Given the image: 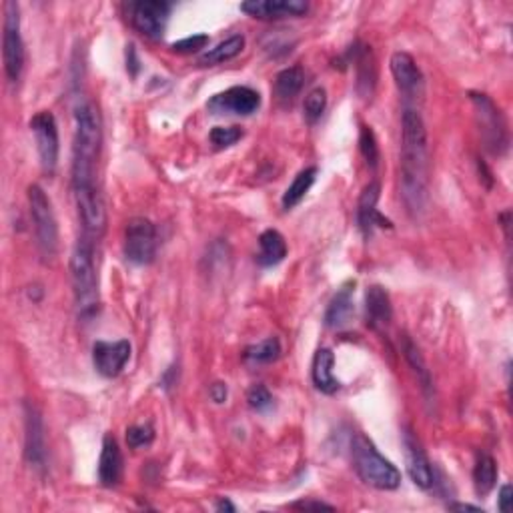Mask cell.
<instances>
[{
    "mask_svg": "<svg viewBox=\"0 0 513 513\" xmlns=\"http://www.w3.org/2000/svg\"><path fill=\"white\" fill-rule=\"evenodd\" d=\"M171 3L163 0H141V3L131 4V21L142 37L161 38L165 35L167 22L171 16Z\"/></svg>",
    "mask_w": 513,
    "mask_h": 513,
    "instance_id": "12",
    "label": "cell"
},
{
    "mask_svg": "<svg viewBox=\"0 0 513 513\" xmlns=\"http://www.w3.org/2000/svg\"><path fill=\"white\" fill-rule=\"evenodd\" d=\"M123 477V453L113 435H105L98 459V482L103 487H116Z\"/></svg>",
    "mask_w": 513,
    "mask_h": 513,
    "instance_id": "19",
    "label": "cell"
},
{
    "mask_svg": "<svg viewBox=\"0 0 513 513\" xmlns=\"http://www.w3.org/2000/svg\"><path fill=\"white\" fill-rule=\"evenodd\" d=\"M131 351L133 347L127 339L97 341L92 345V365H95L98 375L113 380V377H119L123 369L127 367Z\"/></svg>",
    "mask_w": 513,
    "mask_h": 513,
    "instance_id": "15",
    "label": "cell"
},
{
    "mask_svg": "<svg viewBox=\"0 0 513 513\" xmlns=\"http://www.w3.org/2000/svg\"><path fill=\"white\" fill-rule=\"evenodd\" d=\"M351 459L353 467H355L361 482L369 487L381 492L398 490L401 485V471L395 467L389 459L383 457L375 443L365 437L363 433H357L351 441Z\"/></svg>",
    "mask_w": 513,
    "mask_h": 513,
    "instance_id": "4",
    "label": "cell"
},
{
    "mask_svg": "<svg viewBox=\"0 0 513 513\" xmlns=\"http://www.w3.org/2000/svg\"><path fill=\"white\" fill-rule=\"evenodd\" d=\"M209 139H211L215 149H227L243 139V131L239 127H215L209 133Z\"/></svg>",
    "mask_w": 513,
    "mask_h": 513,
    "instance_id": "34",
    "label": "cell"
},
{
    "mask_svg": "<svg viewBox=\"0 0 513 513\" xmlns=\"http://www.w3.org/2000/svg\"><path fill=\"white\" fill-rule=\"evenodd\" d=\"M317 167H307V169H303L293 183L285 191V195L281 199V205L285 211H291V209H295L303 199H305L307 192L313 187L315 181H317Z\"/></svg>",
    "mask_w": 513,
    "mask_h": 513,
    "instance_id": "25",
    "label": "cell"
},
{
    "mask_svg": "<svg viewBox=\"0 0 513 513\" xmlns=\"http://www.w3.org/2000/svg\"><path fill=\"white\" fill-rule=\"evenodd\" d=\"M30 131L35 134L37 150L40 157L45 173L53 175L58 165V150H61V141H58V124L55 115L50 111H38L30 119Z\"/></svg>",
    "mask_w": 513,
    "mask_h": 513,
    "instance_id": "9",
    "label": "cell"
},
{
    "mask_svg": "<svg viewBox=\"0 0 513 513\" xmlns=\"http://www.w3.org/2000/svg\"><path fill=\"white\" fill-rule=\"evenodd\" d=\"M403 448H406V461L409 477L414 479V483L422 490H432L435 483V471L432 461H429L425 449L422 448L417 437L411 429H406L403 433Z\"/></svg>",
    "mask_w": 513,
    "mask_h": 513,
    "instance_id": "16",
    "label": "cell"
},
{
    "mask_svg": "<svg viewBox=\"0 0 513 513\" xmlns=\"http://www.w3.org/2000/svg\"><path fill=\"white\" fill-rule=\"evenodd\" d=\"M449 509H453V511H482L483 513V509L482 508H477V506H469V503H449Z\"/></svg>",
    "mask_w": 513,
    "mask_h": 513,
    "instance_id": "40",
    "label": "cell"
},
{
    "mask_svg": "<svg viewBox=\"0 0 513 513\" xmlns=\"http://www.w3.org/2000/svg\"><path fill=\"white\" fill-rule=\"evenodd\" d=\"M247 401L251 409L259 411V414H267V411L273 407L275 399L265 385H253L247 393Z\"/></svg>",
    "mask_w": 513,
    "mask_h": 513,
    "instance_id": "33",
    "label": "cell"
},
{
    "mask_svg": "<svg viewBox=\"0 0 513 513\" xmlns=\"http://www.w3.org/2000/svg\"><path fill=\"white\" fill-rule=\"evenodd\" d=\"M155 441V429L150 423H141V425H131L127 429V443L131 449H141L149 448L150 443Z\"/></svg>",
    "mask_w": 513,
    "mask_h": 513,
    "instance_id": "32",
    "label": "cell"
},
{
    "mask_svg": "<svg viewBox=\"0 0 513 513\" xmlns=\"http://www.w3.org/2000/svg\"><path fill=\"white\" fill-rule=\"evenodd\" d=\"M281 357V341L277 338H269L243 351V359L249 365H269Z\"/></svg>",
    "mask_w": 513,
    "mask_h": 513,
    "instance_id": "28",
    "label": "cell"
},
{
    "mask_svg": "<svg viewBox=\"0 0 513 513\" xmlns=\"http://www.w3.org/2000/svg\"><path fill=\"white\" fill-rule=\"evenodd\" d=\"M327 108V90L323 87H315L313 90H309V95L305 97V103H303V113H305L307 123H317L321 119Z\"/></svg>",
    "mask_w": 513,
    "mask_h": 513,
    "instance_id": "30",
    "label": "cell"
},
{
    "mask_svg": "<svg viewBox=\"0 0 513 513\" xmlns=\"http://www.w3.org/2000/svg\"><path fill=\"white\" fill-rule=\"evenodd\" d=\"M207 45H209V35H192L173 43V50L175 53H199V50L205 48Z\"/></svg>",
    "mask_w": 513,
    "mask_h": 513,
    "instance_id": "35",
    "label": "cell"
},
{
    "mask_svg": "<svg viewBox=\"0 0 513 513\" xmlns=\"http://www.w3.org/2000/svg\"><path fill=\"white\" fill-rule=\"evenodd\" d=\"M243 48H245V37L233 35L229 38H225L223 43H218L215 48L207 50L205 55H201L199 63L209 66V64H221L227 61H233L235 56H239L243 53Z\"/></svg>",
    "mask_w": 513,
    "mask_h": 513,
    "instance_id": "27",
    "label": "cell"
},
{
    "mask_svg": "<svg viewBox=\"0 0 513 513\" xmlns=\"http://www.w3.org/2000/svg\"><path fill=\"white\" fill-rule=\"evenodd\" d=\"M287 257V243L277 229H267L259 237V255L257 263L261 267H275Z\"/></svg>",
    "mask_w": 513,
    "mask_h": 513,
    "instance_id": "23",
    "label": "cell"
},
{
    "mask_svg": "<svg viewBox=\"0 0 513 513\" xmlns=\"http://www.w3.org/2000/svg\"><path fill=\"white\" fill-rule=\"evenodd\" d=\"M71 283L74 307L81 321H90L98 313L100 293L95 265V243L90 237L79 239L71 255Z\"/></svg>",
    "mask_w": 513,
    "mask_h": 513,
    "instance_id": "3",
    "label": "cell"
},
{
    "mask_svg": "<svg viewBox=\"0 0 513 513\" xmlns=\"http://www.w3.org/2000/svg\"><path fill=\"white\" fill-rule=\"evenodd\" d=\"M511 498H513V490H511V485L506 483L500 490V498H498V509L501 513H508L509 511V506H511Z\"/></svg>",
    "mask_w": 513,
    "mask_h": 513,
    "instance_id": "36",
    "label": "cell"
},
{
    "mask_svg": "<svg viewBox=\"0 0 513 513\" xmlns=\"http://www.w3.org/2000/svg\"><path fill=\"white\" fill-rule=\"evenodd\" d=\"M380 197H381V184L377 181L369 183L359 197L357 227L359 231L363 233L365 239L372 237L375 227H387V229H391L393 227L380 211H377V201H380Z\"/></svg>",
    "mask_w": 513,
    "mask_h": 513,
    "instance_id": "18",
    "label": "cell"
},
{
    "mask_svg": "<svg viewBox=\"0 0 513 513\" xmlns=\"http://www.w3.org/2000/svg\"><path fill=\"white\" fill-rule=\"evenodd\" d=\"M353 295H355V281L343 283L335 293L325 313V325L329 329H343L349 323L353 309H355L353 307Z\"/></svg>",
    "mask_w": 513,
    "mask_h": 513,
    "instance_id": "21",
    "label": "cell"
},
{
    "mask_svg": "<svg viewBox=\"0 0 513 513\" xmlns=\"http://www.w3.org/2000/svg\"><path fill=\"white\" fill-rule=\"evenodd\" d=\"M365 313H367V323L373 327V329L381 331L387 329L393 319V307H391V297L381 285H372L365 293Z\"/></svg>",
    "mask_w": 513,
    "mask_h": 513,
    "instance_id": "20",
    "label": "cell"
},
{
    "mask_svg": "<svg viewBox=\"0 0 513 513\" xmlns=\"http://www.w3.org/2000/svg\"><path fill=\"white\" fill-rule=\"evenodd\" d=\"M24 457L27 464L43 471L47 467V433L45 422L35 403H24Z\"/></svg>",
    "mask_w": 513,
    "mask_h": 513,
    "instance_id": "10",
    "label": "cell"
},
{
    "mask_svg": "<svg viewBox=\"0 0 513 513\" xmlns=\"http://www.w3.org/2000/svg\"><path fill=\"white\" fill-rule=\"evenodd\" d=\"M209 393H211V399L215 403H225L227 401V393H229V391H227L225 383H213L211 391H209Z\"/></svg>",
    "mask_w": 513,
    "mask_h": 513,
    "instance_id": "38",
    "label": "cell"
},
{
    "mask_svg": "<svg viewBox=\"0 0 513 513\" xmlns=\"http://www.w3.org/2000/svg\"><path fill=\"white\" fill-rule=\"evenodd\" d=\"M261 95L251 87H231L218 92L207 103L209 113L213 115H237L249 116L259 111Z\"/></svg>",
    "mask_w": 513,
    "mask_h": 513,
    "instance_id": "13",
    "label": "cell"
},
{
    "mask_svg": "<svg viewBox=\"0 0 513 513\" xmlns=\"http://www.w3.org/2000/svg\"><path fill=\"white\" fill-rule=\"evenodd\" d=\"M215 509H217V511H237V508H235V506H233V503H231L229 500H225V498H223V500H218V501H217V506H215Z\"/></svg>",
    "mask_w": 513,
    "mask_h": 513,
    "instance_id": "41",
    "label": "cell"
},
{
    "mask_svg": "<svg viewBox=\"0 0 513 513\" xmlns=\"http://www.w3.org/2000/svg\"><path fill=\"white\" fill-rule=\"evenodd\" d=\"M389 66H391L395 85H398L403 97H406L407 100H417L423 97L425 77H423L422 69L417 66L414 56L399 50V53H393Z\"/></svg>",
    "mask_w": 513,
    "mask_h": 513,
    "instance_id": "14",
    "label": "cell"
},
{
    "mask_svg": "<svg viewBox=\"0 0 513 513\" xmlns=\"http://www.w3.org/2000/svg\"><path fill=\"white\" fill-rule=\"evenodd\" d=\"M303 85H305V71L299 64L289 66L275 77V95L279 100H293L301 92Z\"/></svg>",
    "mask_w": 513,
    "mask_h": 513,
    "instance_id": "26",
    "label": "cell"
},
{
    "mask_svg": "<svg viewBox=\"0 0 513 513\" xmlns=\"http://www.w3.org/2000/svg\"><path fill=\"white\" fill-rule=\"evenodd\" d=\"M293 509H329L333 511L335 508L329 506V503H323V501H297L291 506Z\"/></svg>",
    "mask_w": 513,
    "mask_h": 513,
    "instance_id": "37",
    "label": "cell"
},
{
    "mask_svg": "<svg viewBox=\"0 0 513 513\" xmlns=\"http://www.w3.org/2000/svg\"><path fill=\"white\" fill-rule=\"evenodd\" d=\"M241 11L261 21L287 19V16H305L309 3L305 0H249L241 4Z\"/></svg>",
    "mask_w": 513,
    "mask_h": 513,
    "instance_id": "17",
    "label": "cell"
},
{
    "mask_svg": "<svg viewBox=\"0 0 513 513\" xmlns=\"http://www.w3.org/2000/svg\"><path fill=\"white\" fill-rule=\"evenodd\" d=\"M3 30V61L6 79L11 82H19L24 69V43L21 35V8L13 0L4 3Z\"/></svg>",
    "mask_w": 513,
    "mask_h": 513,
    "instance_id": "7",
    "label": "cell"
},
{
    "mask_svg": "<svg viewBox=\"0 0 513 513\" xmlns=\"http://www.w3.org/2000/svg\"><path fill=\"white\" fill-rule=\"evenodd\" d=\"M399 189L407 211L422 215L429 197V139L422 113L411 107L401 115Z\"/></svg>",
    "mask_w": 513,
    "mask_h": 513,
    "instance_id": "1",
    "label": "cell"
},
{
    "mask_svg": "<svg viewBox=\"0 0 513 513\" xmlns=\"http://www.w3.org/2000/svg\"><path fill=\"white\" fill-rule=\"evenodd\" d=\"M359 150H361V155H363L365 163L372 167V169H375L377 163H380V147H377V139L372 127H367V124H361Z\"/></svg>",
    "mask_w": 513,
    "mask_h": 513,
    "instance_id": "31",
    "label": "cell"
},
{
    "mask_svg": "<svg viewBox=\"0 0 513 513\" xmlns=\"http://www.w3.org/2000/svg\"><path fill=\"white\" fill-rule=\"evenodd\" d=\"M127 71L133 74H137L139 73V58H137V50H134V45L127 47Z\"/></svg>",
    "mask_w": 513,
    "mask_h": 513,
    "instance_id": "39",
    "label": "cell"
},
{
    "mask_svg": "<svg viewBox=\"0 0 513 513\" xmlns=\"http://www.w3.org/2000/svg\"><path fill=\"white\" fill-rule=\"evenodd\" d=\"M403 355H406L407 363L414 369V373L417 375V381L422 383V389L432 395L433 393V380H432V372L427 369L425 359L422 355V351H419L417 345L411 341V339H403Z\"/></svg>",
    "mask_w": 513,
    "mask_h": 513,
    "instance_id": "29",
    "label": "cell"
},
{
    "mask_svg": "<svg viewBox=\"0 0 513 513\" xmlns=\"http://www.w3.org/2000/svg\"><path fill=\"white\" fill-rule=\"evenodd\" d=\"M29 207L32 223H35L37 245L40 249V255L45 259H53L58 249V225L53 211V203H50L45 189L38 187V184H30L29 187Z\"/></svg>",
    "mask_w": 513,
    "mask_h": 513,
    "instance_id": "6",
    "label": "cell"
},
{
    "mask_svg": "<svg viewBox=\"0 0 513 513\" xmlns=\"http://www.w3.org/2000/svg\"><path fill=\"white\" fill-rule=\"evenodd\" d=\"M469 98L475 108L477 127L482 133L485 149L493 155H503L509 147V134L501 111L483 92H469Z\"/></svg>",
    "mask_w": 513,
    "mask_h": 513,
    "instance_id": "5",
    "label": "cell"
},
{
    "mask_svg": "<svg viewBox=\"0 0 513 513\" xmlns=\"http://www.w3.org/2000/svg\"><path fill=\"white\" fill-rule=\"evenodd\" d=\"M498 461L490 453H479L474 467V487L477 495H487L498 483Z\"/></svg>",
    "mask_w": 513,
    "mask_h": 513,
    "instance_id": "24",
    "label": "cell"
},
{
    "mask_svg": "<svg viewBox=\"0 0 513 513\" xmlns=\"http://www.w3.org/2000/svg\"><path fill=\"white\" fill-rule=\"evenodd\" d=\"M124 257L133 265H149L157 257V229L153 221L134 217L124 231Z\"/></svg>",
    "mask_w": 513,
    "mask_h": 513,
    "instance_id": "8",
    "label": "cell"
},
{
    "mask_svg": "<svg viewBox=\"0 0 513 513\" xmlns=\"http://www.w3.org/2000/svg\"><path fill=\"white\" fill-rule=\"evenodd\" d=\"M74 201H77L79 217L85 227L87 237L98 239L107 229V209L100 197L98 184H87V187H73Z\"/></svg>",
    "mask_w": 513,
    "mask_h": 513,
    "instance_id": "11",
    "label": "cell"
},
{
    "mask_svg": "<svg viewBox=\"0 0 513 513\" xmlns=\"http://www.w3.org/2000/svg\"><path fill=\"white\" fill-rule=\"evenodd\" d=\"M335 367V355L331 349L321 347L317 349L313 357V365H311V380L319 391L325 395H333L341 389V383L333 373Z\"/></svg>",
    "mask_w": 513,
    "mask_h": 513,
    "instance_id": "22",
    "label": "cell"
},
{
    "mask_svg": "<svg viewBox=\"0 0 513 513\" xmlns=\"http://www.w3.org/2000/svg\"><path fill=\"white\" fill-rule=\"evenodd\" d=\"M103 147V124L95 103L82 98L74 105L73 187L97 184V167Z\"/></svg>",
    "mask_w": 513,
    "mask_h": 513,
    "instance_id": "2",
    "label": "cell"
}]
</instances>
